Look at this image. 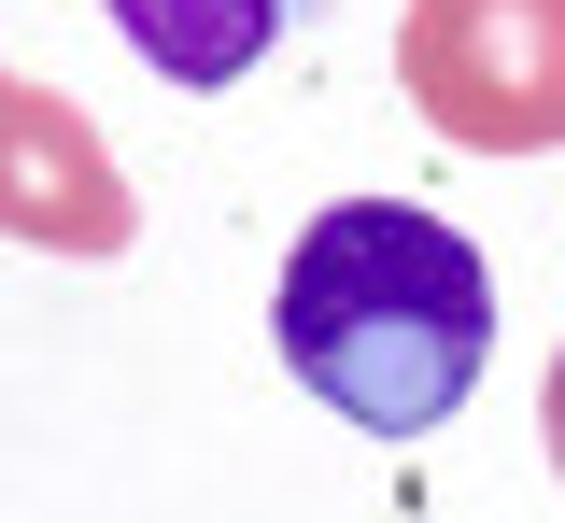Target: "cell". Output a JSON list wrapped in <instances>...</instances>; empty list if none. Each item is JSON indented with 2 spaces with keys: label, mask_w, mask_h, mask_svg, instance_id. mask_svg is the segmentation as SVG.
<instances>
[{
  "label": "cell",
  "mask_w": 565,
  "mask_h": 523,
  "mask_svg": "<svg viewBox=\"0 0 565 523\" xmlns=\"http://www.w3.org/2000/svg\"><path fill=\"white\" fill-rule=\"evenodd\" d=\"M0 241H29V255H128L141 241L114 142L29 72H0Z\"/></svg>",
  "instance_id": "cell-3"
},
{
  "label": "cell",
  "mask_w": 565,
  "mask_h": 523,
  "mask_svg": "<svg viewBox=\"0 0 565 523\" xmlns=\"http://www.w3.org/2000/svg\"><path fill=\"white\" fill-rule=\"evenodd\" d=\"M282 14H297V0H114V29H128L170 85H241L282 43Z\"/></svg>",
  "instance_id": "cell-4"
},
{
  "label": "cell",
  "mask_w": 565,
  "mask_h": 523,
  "mask_svg": "<svg viewBox=\"0 0 565 523\" xmlns=\"http://www.w3.org/2000/svg\"><path fill=\"white\" fill-rule=\"evenodd\" d=\"M396 85L467 156H552L565 142V0H411Z\"/></svg>",
  "instance_id": "cell-2"
},
{
  "label": "cell",
  "mask_w": 565,
  "mask_h": 523,
  "mask_svg": "<svg viewBox=\"0 0 565 523\" xmlns=\"http://www.w3.org/2000/svg\"><path fill=\"white\" fill-rule=\"evenodd\" d=\"M282 369L311 382L367 439H438L494 354V269L467 226H438L424 199H340L297 226L269 298Z\"/></svg>",
  "instance_id": "cell-1"
},
{
  "label": "cell",
  "mask_w": 565,
  "mask_h": 523,
  "mask_svg": "<svg viewBox=\"0 0 565 523\" xmlns=\"http://www.w3.org/2000/svg\"><path fill=\"white\" fill-rule=\"evenodd\" d=\"M537 439H552V467H565V354H552V396H537Z\"/></svg>",
  "instance_id": "cell-5"
}]
</instances>
